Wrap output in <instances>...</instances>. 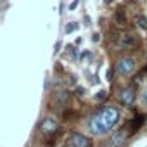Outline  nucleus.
Instances as JSON below:
<instances>
[{"label": "nucleus", "mask_w": 147, "mask_h": 147, "mask_svg": "<svg viewBox=\"0 0 147 147\" xmlns=\"http://www.w3.org/2000/svg\"><path fill=\"white\" fill-rule=\"evenodd\" d=\"M100 118H102L106 128L111 130V128H114V126L118 125V121H119V111H118L116 107H113V106L104 107L102 113H100Z\"/></svg>", "instance_id": "obj_1"}, {"label": "nucleus", "mask_w": 147, "mask_h": 147, "mask_svg": "<svg viewBox=\"0 0 147 147\" xmlns=\"http://www.w3.org/2000/svg\"><path fill=\"white\" fill-rule=\"evenodd\" d=\"M135 67H137L135 59H133V57H128V55H126V57H121V59L118 61V64H116V71H118V75H121V76L133 73Z\"/></svg>", "instance_id": "obj_2"}, {"label": "nucleus", "mask_w": 147, "mask_h": 147, "mask_svg": "<svg viewBox=\"0 0 147 147\" xmlns=\"http://www.w3.org/2000/svg\"><path fill=\"white\" fill-rule=\"evenodd\" d=\"M90 130H92V133H95V135H104L106 131H109V130L106 128V125H104L100 114H94V116L90 118Z\"/></svg>", "instance_id": "obj_3"}, {"label": "nucleus", "mask_w": 147, "mask_h": 147, "mask_svg": "<svg viewBox=\"0 0 147 147\" xmlns=\"http://www.w3.org/2000/svg\"><path fill=\"white\" fill-rule=\"evenodd\" d=\"M126 130L125 128H121V130H118L116 133H113L111 135V140L107 142V147H121L123 144H125V140H126Z\"/></svg>", "instance_id": "obj_4"}, {"label": "nucleus", "mask_w": 147, "mask_h": 147, "mask_svg": "<svg viewBox=\"0 0 147 147\" xmlns=\"http://www.w3.org/2000/svg\"><path fill=\"white\" fill-rule=\"evenodd\" d=\"M71 145L73 147H92V142L83 133H75L71 137Z\"/></svg>", "instance_id": "obj_5"}, {"label": "nucleus", "mask_w": 147, "mask_h": 147, "mask_svg": "<svg viewBox=\"0 0 147 147\" xmlns=\"http://www.w3.org/2000/svg\"><path fill=\"white\" fill-rule=\"evenodd\" d=\"M119 99H121V104H123V106H131V104L135 102V90H133V88H125V90L121 92Z\"/></svg>", "instance_id": "obj_6"}, {"label": "nucleus", "mask_w": 147, "mask_h": 147, "mask_svg": "<svg viewBox=\"0 0 147 147\" xmlns=\"http://www.w3.org/2000/svg\"><path fill=\"white\" fill-rule=\"evenodd\" d=\"M137 43H138V40H137V36H133V35H123V36L119 38V45L125 47V49H131V47H135Z\"/></svg>", "instance_id": "obj_7"}, {"label": "nucleus", "mask_w": 147, "mask_h": 147, "mask_svg": "<svg viewBox=\"0 0 147 147\" xmlns=\"http://www.w3.org/2000/svg\"><path fill=\"white\" fill-rule=\"evenodd\" d=\"M55 128H57V121H55V119L47 118V119H43V121H42V130H43V131H47V133H49V131H54Z\"/></svg>", "instance_id": "obj_8"}, {"label": "nucleus", "mask_w": 147, "mask_h": 147, "mask_svg": "<svg viewBox=\"0 0 147 147\" xmlns=\"http://www.w3.org/2000/svg\"><path fill=\"white\" fill-rule=\"evenodd\" d=\"M67 100H69V92H67V90H61V92L57 94V102L66 104Z\"/></svg>", "instance_id": "obj_9"}, {"label": "nucleus", "mask_w": 147, "mask_h": 147, "mask_svg": "<svg viewBox=\"0 0 147 147\" xmlns=\"http://www.w3.org/2000/svg\"><path fill=\"white\" fill-rule=\"evenodd\" d=\"M135 21H137V24H138V26H140L142 30H147V19H145L144 16H138V18H137Z\"/></svg>", "instance_id": "obj_10"}, {"label": "nucleus", "mask_w": 147, "mask_h": 147, "mask_svg": "<svg viewBox=\"0 0 147 147\" xmlns=\"http://www.w3.org/2000/svg\"><path fill=\"white\" fill-rule=\"evenodd\" d=\"M78 30V23H69L66 26V33H73V31H76Z\"/></svg>", "instance_id": "obj_11"}, {"label": "nucleus", "mask_w": 147, "mask_h": 147, "mask_svg": "<svg viewBox=\"0 0 147 147\" xmlns=\"http://www.w3.org/2000/svg\"><path fill=\"white\" fill-rule=\"evenodd\" d=\"M142 123H144V118H142V116H138V118H135V119H133V123H131V128L135 130V128H137V126H140Z\"/></svg>", "instance_id": "obj_12"}, {"label": "nucleus", "mask_w": 147, "mask_h": 147, "mask_svg": "<svg viewBox=\"0 0 147 147\" xmlns=\"http://www.w3.org/2000/svg\"><path fill=\"white\" fill-rule=\"evenodd\" d=\"M116 23L118 24H125V16H123L121 11H118V14H116Z\"/></svg>", "instance_id": "obj_13"}, {"label": "nucleus", "mask_w": 147, "mask_h": 147, "mask_svg": "<svg viewBox=\"0 0 147 147\" xmlns=\"http://www.w3.org/2000/svg\"><path fill=\"white\" fill-rule=\"evenodd\" d=\"M78 4H80V0H73V2L69 4V11H75L78 7Z\"/></svg>", "instance_id": "obj_14"}, {"label": "nucleus", "mask_w": 147, "mask_h": 147, "mask_svg": "<svg viewBox=\"0 0 147 147\" xmlns=\"http://www.w3.org/2000/svg\"><path fill=\"white\" fill-rule=\"evenodd\" d=\"M92 40H94L95 43H97V42H100V35H99V33H94V35H92Z\"/></svg>", "instance_id": "obj_15"}, {"label": "nucleus", "mask_w": 147, "mask_h": 147, "mask_svg": "<svg viewBox=\"0 0 147 147\" xmlns=\"http://www.w3.org/2000/svg\"><path fill=\"white\" fill-rule=\"evenodd\" d=\"M142 102H144V104H147V90H144V92H142Z\"/></svg>", "instance_id": "obj_16"}, {"label": "nucleus", "mask_w": 147, "mask_h": 147, "mask_svg": "<svg viewBox=\"0 0 147 147\" xmlns=\"http://www.w3.org/2000/svg\"><path fill=\"white\" fill-rule=\"evenodd\" d=\"M92 23H90V18L88 16H85V26H90Z\"/></svg>", "instance_id": "obj_17"}, {"label": "nucleus", "mask_w": 147, "mask_h": 147, "mask_svg": "<svg viewBox=\"0 0 147 147\" xmlns=\"http://www.w3.org/2000/svg\"><path fill=\"white\" fill-rule=\"evenodd\" d=\"M88 57H90V52H83L82 54V59H88Z\"/></svg>", "instance_id": "obj_18"}, {"label": "nucleus", "mask_w": 147, "mask_h": 147, "mask_svg": "<svg viewBox=\"0 0 147 147\" xmlns=\"http://www.w3.org/2000/svg\"><path fill=\"white\" fill-rule=\"evenodd\" d=\"M104 97H106V94H104V92H100V94H99V95H97V100H102V99H104Z\"/></svg>", "instance_id": "obj_19"}, {"label": "nucleus", "mask_w": 147, "mask_h": 147, "mask_svg": "<svg viewBox=\"0 0 147 147\" xmlns=\"http://www.w3.org/2000/svg\"><path fill=\"white\" fill-rule=\"evenodd\" d=\"M85 92H87L85 88H78V94H80V95H85Z\"/></svg>", "instance_id": "obj_20"}, {"label": "nucleus", "mask_w": 147, "mask_h": 147, "mask_svg": "<svg viewBox=\"0 0 147 147\" xmlns=\"http://www.w3.org/2000/svg\"><path fill=\"white\" fill-rule=\"evenodd\" d=\"M59 49H61V42H57V43H55V52H59Z\"/></svg>", "instance_id": "obj_21"}, {"label": "nucleus", "mask_w": 147, "mask_h": 147, "mask_svg": "<svg viewBox=\"0 0 147 147\" xmlns=\"http://www.w3.org/2000/svg\"><path fill=\"white\" fill-rule=\"evenodd\" d=\"M113 2V0H104V4H111Z\"/></svg>", "instance_id": "obj_22"}]
</instances>
